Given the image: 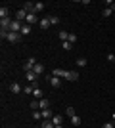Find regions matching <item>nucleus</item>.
<instances>
[{"label":"nucleus","mask_w":115,"mask_h":128,"mask_svg":"<svg viewBox=\"0 0 115 128\" xmlns=\"http://www.w3.org/2000/svg\"><path fill=\"white\" fill-rule=\"evenodd\" d=\"M50 75L60 76V78L63 80V82H65V80L69 78V71H67V69H52V73H50Z\"/></svg>","instance_id":"nucleus-1"},{"label":"nucleus","mask_w":115,"mask_h":128,"mask_svg":"<svg viewBox=\"0 0 115 128\" xmlns=\"http://www.w3.org/2000/svg\"><path fill=\"white\" fill-rule=\"evenodd\" d=\"M46 80H48V84L52 86V88H60L61 82H63L60 76H54V75H48V76H46Z\"/></svg>","instance_id":"nucleus-2"},{"label":"nucleus","mask_w":115,"mask_h":128,"mask_svg":"<svg viewBox=\"0 0 115 128\" xmlns=\"http://www.w3.org/2000/svg\"><path fill=\"white\" fill-rule=\"evenodd\" d=\"M35 65H37V59H35V58H29L27 61L23 63V71H25V73H31V71L35 69Z\"/></svg>","instance_id":"nucleus-3"},{"label":"nucleus","mask_w":115,"mask_h":128,"mask_svg":"<svg viewBox=\"0 0 115 128\" xmlns=\"http://www.w3.org/2000/svg\"><path fill=\"white\" fill-rule=\"evenodd\" d=\"M6 40L8 42H12V44H17L19 40H21V32H8V36H6Z\"/></svg>","instance_id":"nucleus-4"},{"label":"nucleus","mask_w":115,"mask_h":128,"mask_svg":"<svg viewBox=\"0 0 115 128\" xmlns=\"http://www.w3.org/2000/svg\"><path fill=\"white\" fill-rule=\"evenodd\" d=\"M21 27H23V23H21V21H17V19H16V21H12L10 31H12V32H21Z\"/></svg>","instance_id":"nucleus-5"},{"label":"nucleus","mask_w":115,"mask_h":128,"mask_svg":"<svg viewBox=\"0 0 115 128\" xmlns=\"http://www.w3.org/2000/svg\"><path fill=\"white\" fill-rule=\"evenodd\" d=\"M25 78L31 82V84H35V82H38V75L35 73V71H31V73H25Z\"/></svg>","instance_id":"nucleus-6"},{"label":"nucleus","mask_w":115,"mask_h":128,"mask_svg":"<svg viewBox=\"0 0 115 128\" xmlns=\"http://www.w3.org/2000/svg\"><path fill=\"white\" fill-rule=\"evenodd\" d=\"M10 92L12 94H19V92H23V88L19 86V82H10Z\"/></svg>","instance_id":"nucleus-7"},{"label":"nucleus","mask_w":115,"mask_h":128,"mask_svg":"<svg viewBox=\"0 0 115 128\" xmlns=\"http://www.w3.org/2000/svg\"><path fill=\"white\" fill-rule=\"evenodd\" d=\"M50 25H52V23H50V17H44V19H40V21H38V27H40L42 31H46Z\"/></svg>","instance_id":"nucleus-8"},{"label":"nucleus","mask_w":115,"mask_h":128,"mask_svg":"<svg viewBox=\"0 0 115 128\" xmlns=\"http://www.w3.org/2000/svg\"><path fill=\"white\" fill-rule=\"evenodd\" d=\"M38 109H40V111H44V109H50V102L46 100V98L38 100Z\"/></svg>","instance_id":"nucleus-9"},{"label":"nucleus","mask_w":115,"mask_h":128,"mask_svg":"<svg viewBox=\"0 0 115 128\" xmlns=\"http://www.w3.org/2000/svg\"><path fill=\"white\" fill-rule=\"evenodd\" d=\"M38 21H40V19L37 17V14H29L27 19H25V23H27V25H33V23H38Z\"/></svg>","instance_id":"nucleus-10"},{"label":"nucleus","mask_w":115,"mask_h":128,"mask_svg":"<svg viewBox=\"0 0 115 128\" xmlns=\"http://www.w3.org/2000/svg\"><path fill=\"white\" fill-rule=\"evenodd\" d=\"M23 10L27 12V14H37V12H35V4H33V2H25V4H23Z\"/></svg>","instance_id":"nucleus-11"},{"label":"nucleus","mask_w":115,"mask_h":128,"mask_svg":"<svg viewBox=\"0 0 115 128\" xmlns=\"http://www.w3.org/2000/svg\"><path fill=\"white\" fill-rule=\"evenodd\" d=\"M6 17H10V10H8L6 6H2V8H0V19H6Z\"/></svg>","instance_id":"nucleus-12"},{"label":"nucleus","mask_w":115,"mask_h":128,"mask_svg":"<svg viewBox=\"0 0 115 128\" xmlns=\"http://www.w3.org/2000/svg\"><path fill=\"white\" fill-rule=\"evenodd\" d=\"M27 34H31V25L23 23V27H21V36H27Z\"/></svg>","instance_id":"nucleus-13"},{"label":"nucleus","mask_w":115,"mask_h":128,"mask_svg":"<svg viewBox=\"0 0 115 128\" xmlns=\"http://www.w3.org/2000/svg\"><path fill=\"white\" fill-rule=\"evenodd\" d=\"M52 122H54V126H61V122H63L61 115H54V117H52Z\"/></svg>","instance_id":"nucleus-14"},{"label":"nucleus","mask_w":115,"mask_h":128,"mask_svg":"<svg viewBox=\"0 0 115 128\" xmlns=\"http://www.w3.org/2000/svg\"><path fill=\"white\" fill-rule=\"evenodd\" d=\"M58 38H60L61 42H65L67 38H69V32H67V31H60V32H58Z\"/></svg>","instance_id":"nucleus-15"},{"label":"nucleus","mask_w":115,"mask_h":128,"mask_svg":"<svg viewBox=\"0 0 115 128\" xmlns=\"http://www.w3.org/2000/svg\"><path fill=\"white\" fill-rule=\"evenodd\" d=\"M33 71L37 73L38 76H40V75L44 73V65H42V63H37V65H35V69H33Z\"/></svg>","instance_id":"nucleus-16"},{"label":"nucleus","mask_w":115,"mask_h":128,"mask_svg":"<svg viewBox=\"0 0 115 128\" xmlns=\"http://www.w3.org/2000/svg\"><path fill=\"white\" fill-rule=\"evenodd\" d=\"M40 128H56V126H54L52 120H42V122H40Z\"/></svg>","instance_id":"nucleus-17"},{"label":"nucleus","mask_w":115,"mask_h":128,"mask_svg":"<svg viewBox=\"0 0 115 128\" xmlns=\"http://www.w3.org/2000/svg\"><path fill=\"white\" fill-rule=\"evenodd\" d=\"M61 48L65 50V52H69V50H73V44L69 40H65V42H61Z\"/></svg>","instance_id":"nucleus-18"},{"label":"nucleus","mask_w":115,"mask_h":128,"mask_svg":"<svg viewBox=\"0 0 115 128\" xmlns=\"http://www.w3.org/2000/svg\"><path fill=\"white\" fill-rule=\"evenodd\" d=\"M65 115H67L69 118H73V117L77 115V113H75V109H73V107H67V109H65Z\"/></svg>","instance_id":"nucleus-19"},{"label":"nucleus","mask_w":115,"mask_h":128,"mask_svg":"<svg viewBox=\"0 0 115 128\" xmlns=\"http://www.w3.org/2000/svg\"><path fill=\"white\" fill-rule=\"evenodd\" d=\"M42 10H44V2H35V12L38 14V12H42Z\"/></svg>","instance_id":"nucleus-20"},{"label":"nucleus","mask_w":115,"mask_h":128,"mask_svg":"<svg viewBox=\"0 0 115 128\" xmlns=\"http://www.w3.org/2000/svg\"><path fill=\"white\" fill-rule=\"evenodd\" d=\"M33 84H29V86H25V88H23V94H27V96H31V94H33Z\"/></svg>","instance_id":"nucleus-21"},{"label":"nucleus","mask_w":115,"mask_h":128,"mask_svg":"<svg viewBox=\"0 0 115 128\" xmlns=\"http://www.w3.org/2000/svg\"><path fill=\"white\" fill-rule=\"evenodd\" d=\"M79 78V73H77V71H69V78L67 80H77Z\"/></svg>","instance_id":"nucleus-22"},{"label":"nucleus","mask_w":115,"mask_h":128,"mask_svg":"<svg viewBox=\"0 0 115 128\" xmlns=\"http://www.w3.org/2000/svg\"><path fill=\"white\" fill-rule=\"evenodd\" d=\"M86 63H88V61L84 58H79V59H77V67H84Z\"/></svg>","instance_id":"nucleus-23"},{"label":"nucleus","mask_w":115,"mask_h":128,"mask_svg":"<svg viewBox=\"0 0 115 128\" xmlns=\"http://www.w3.org/2000/svg\"><path fill=\"white\" fill-rule=\"evenodd\" d=\"M71 122H73V126H81V117H77V115H75V117L71 118Z\"/></svg>","instance_id":"nucleus-24"},{"label":"nucleus","mask_w":115,"mask_h":128,"mask_svg":"<svg viewBox=\"0 0 115 128\" xmlns=\"http://www.w3.org/2000/svg\"><path fill=\"white\" fill-rule=\"evenodd\" d=\"M111 14H115V12H113V10H111V8H105V10H104V12H102V16H104V17H109V16H111Z\"/></svg>","instance_id":"nucleus-25"},{"label":"nucleus","mask_w":115,"mask_h":128,"mask_svg":"<svg viewBox=\"0 0 115 128\" xmlns=\"http://www.w3.org/2000/svg\"><path fill=\"white\" fill-rule=\"evenodd\" d=\"M77 38H79V36H77L75 32H69V38H67V40H69L71 44H75V42H77Z\"/></svg>","instance_id":"nucleus-26"},{"label":"nucleus","mask_w":115,"mask_h":128,"mask_svg":"<svg viewBox=\"0 0 115 128\" xmlns=\"http://www.w3.org/2000/svg\"><path fill=\"white\" fill-rule=\"evenodd\" d=\"M33 96H35V98H40V100H42V90H40V88H35V90H33Z\"/></svg>","instance_id":"nucleus-27"},{"label":"nucleus","mask_w":115,"mask_h":128,"mask_svg":"<svg viewBox=\"0 0 115 128\" xmlns=\"http://www.w3.org/2000/svg\"><path fill=\"white\" fill-rule=\"evenodd\" d=\"M33 118L35 120H42V113L40 111H33Z\"/></svg>","instance_id":"nucleus-28"},{"label":"nucleus","mask_w":115,"mask_h":128,"mask_svg":"<svg viewBox=\"0 0 115 128\" xmlns=\"http://www.w3.org/2000/svg\"><path fill=\"white\" fill-rule=\"evenodd\" d=\"M50 23H52V25H58V23H60V17L58 16H50Z\"/></svg>","instance_id":"nucleus-29"},{"label":"nucleus","mask_w":115,"mask_h":128,"mask_svg":"<svg viewBox=\"0 0 115 128\" xmlns=\"http://www.w3.org/2000/svg\"><path fill=\"white\" fill-rule=\"evenodd\" d=\"M31 109H33V111H40V109H38V102H37V100L31 102Z\"/></svg>","instance_id":"nucleus-30"},{"label":"nucleus","mask_w":115,"mask_h":128,"mask_svg":"<svg viewBox=\"0 0 115 128\" xmlns=\"http://www.w3.org/2000/svg\"><path fill=\"white\" fill-rule=\"evenodd\" d=\"M105 6H107V8H111V10L115 12V2H111V0H107V2H105Z\"/></svg>","instance_id":"nucleus-31"},{"label":"nucleus","mask_w":115,"mask_h":128,"mask_svg":"<svg viewBox=\"0 0 115 128\" xmlns=\"http://www.w3.org/2000/svg\"><path fill=\"white\" fill-rule=\"evenodd\" d=\"M102 128H115V126H113V122H104Z\"/></svg>","instance_id":"nucleus-32"},{"label":"nucleus","mask_w":115,"mask_h":128,"mask_svg":"<svg viewBox=\"0 0 115 128\" xmlns=\"http://www.w3.org/2000/svg\"><path fill=\"white\" fill-rule=\"evenodd\" d=\"M107 61H111V63H113V61H115V54H107Z\"/></svg>","instance_id":"nucleus-33"},{"label":"nucleus","mask_w":115,"mask_h":128,"mask_svg":"<svg viewBox=\"0 0 115 128\" xmlns=\"http://www.w3.org/2000/svg\"><path fill=\"white\" fill-rule=\"evenodd\" d=\"M56 128H63V124H61V126H56Z\"/></svg>","instance_id":"nucleus-34"},{"label":"nucleus","mask_w":115,"mask_h":128,"mask_svg":"<svg viewBox=\"0 0 115 128\" xmlns=\"http://www.w3.org/2000/svg\"><path fill=\"white\" fill-rule=\"evenodd\" d=\"M113 17H115V14H113Z\"/></svg>","instance_id":"nucleus-35"},{"label":"nucleus","mask_w":115,"mask_h":128,"mask_svg":"<svg viewBox=\"0 0 115 128\" xmlns=\"http://www.w3.org/2000/svg\"><path fill=\"white\" fill-rule=\"evenodd\" d=\"M113 63H115V61H113Z\"/></svg>","instance_id":"nucleus-36"}]
</instances>
